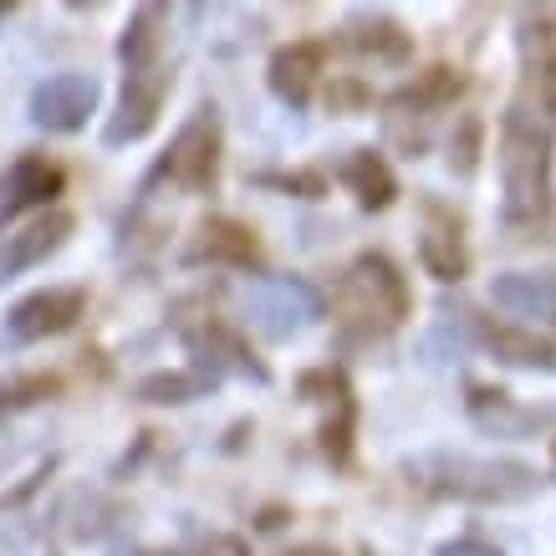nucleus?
Returning <instances> with one entry per match:
<instances>
[{
	"label": "nucleus",
	"instance_id": "20e7f679",
	"mask_svg": "<svg viewBox=\"0 0 556 556\" xmlns=\"http://www.w3.org/2000/svg\"><path fill=\"white\" fill-rule=\"evenodd\" d=\"M338 306H342V317L363 321L368 332H393L414 312V296H408L404 270L393 266L383 251H363L353 266L342 270Z\"/></svg>",
	"mask_w": 556,
	"mask_h": 556
},
{
	"label": "nucleus",
	"instance_id": "f03ea898",
	"mask_svg": "<svg viewBox=\"0 0 556 556\" xmlns=\"http://www.w3.org/2000/svg\"><path fill=\"white\" fill-rule=\"evenodd\" d=\"M408 485L429 490L439 501H470V506H516L536 495V470L521 459L495 455H419L404 465Z\"/></svg>",
	"mask_w": 556,
	"mask_h": 556
},
{
	"label": "nucleus",
	"instance_id": "473e14b6",
	"mask_svg": "<svg viewBox=\"0 0 556 556\" xmlns=\"http://www.w3.org/2000/svg\"><path fill=\"white\" fill-rule=\"evenodd\" d=\"M128 556H179V552H159V546H149V552H128Z\"/></svg>",
	"mask_w": 556,
	"mask_h": 556
},
{
	"label": "nucleus",
	"instance_id": "f3484780",
	"mask_svg": "<svg viewBox=\"0 0 556 556\" xmlns=\"http://www.w3.org/2000/svg\"><path fill=\"white\" fill-rule=\"evenodd\" d=\"M338 179L353 189L357 210H388L399 200V179H393V169H388V159L378 149H353L342 159Z\"/></svg>",
	"mask_w": 556,
	"mask_h": 556
},
{
	"label": "nucleus",
	"instance_id": "6ab92c4d",
	"mask_svg": "<svg viewBox=\"0 0 556 556\" xmlns=\"http://www.w3.org/2000/svg\"><path fill=\"white\" fill-rule=\"evenodd\" d=\"M480 342H485L501 363H510V368L556 372V342H546L541 332H531V327H490V321H480Z\"/></svg>",
	"mask_w": 556,
	"mask_h": 556
},
{
	"label": "nucleus",
	"instance_id": "ddd939ff",
	"mask_svg": "<svg viewBox=\"0 0 556 556\" xmlns=\"http://www.w3.org/2000/svg\"><path fill=\"white\" fill-rule=\"evenodd\" d=\"M321 67H327V41H287V47L270 51L266 87L276 92V102L306 108L312 92H317V83H321Z\"/></svg>",
	"mask_w": 556,
	"mask_h": 556
},
{
	"label": "nucleus",
	"instance_id": "dca6fc26",
	"mask_svg": "<svg viewBox=\"0 0 556 556\" xmlns=\"http://www.w3.org/2000/svg\"><path fill=\"white\" fill-rule=\"evenodd\" d=\"M465 408H470V419L480 424V429H490V434H526V429H541V424L556 419V414L521 408L506 388H490V383H470V388H465Z\"/></svg>",
	"mask_w": 556,
	"mask_h": 556
},
{
	"label": "nucleus",
	"instance_id": "bb28decb",
	"mask_svg": "<svg viewBox=\"0 0 556 556\" xmlns=\"http://www.w3.org/2000/svg\"><path fill=\"white\" fill-rule=\"evenodd\" d=\"M255 185L281 189V194H296V200H321L327 194V179L317 169H291V174H255Z\"/></svg>",
	"mask_w": 556,
	"mask_h": 556
},
{
	"label": "nucleus",
	"instance_id": "f8f14e48",
	"mask_svg": "<svg viewBox=\"0 0 556 556\" xmlns=\"http://www.w3.org/2000/svg\"><path fill=\"white\" fill-rule=\"evenodd\" d=\"M185 266H236V270H251L261 261V240H255L251 225H240L230 215H210L200 219V230L189 236Z\"/></svg>",
	"mask_w": 556,
	"mask_h": 556
},
{
	"label": "nucleus",
	"instance_id": "aec40b11",
	"mask_svg": "<svg viewBox=\"0 0 556 556\" xmlns=\"http://www.w3.org/2000/svg\"><path fill=\"white\" fill-rule=\"evenodd\" d=\"M419 261L439 287H459L470 276V251L459 240V225H429L419 236Z\"/></svg>",
	"mask_w": 556,
	"mask_h": 556
},
{
	"label": "nucleus",
	"instance_id": "2f4dec72",
	"mask_svg": "<svg viewBox=\"0 0 556 556\" xmlns=\"http://www.w3.org/2000/svg\"><path fill=\"white\" fill-rule=\"evenodd\" d=\"M287 556H338V552H332V546H291Z\"/></svg>",
	"mask_w": 556,
	"mask_h": 556
},
{
	"label": "nucleus",
	"instance_id": "b1692460",
	"mask_svg": "<svg viewBox=\"0 0 556 556\" xmlns=\"http://www.w3.org/2000/svg\"><path fill=\"white\" fill-rule=\"evenodd\" d=\"M353 429H357V404L353 399H348V404H332V419L317 429L321 455L332 459V465H348V459H353Z\"/></svg>",
	"mask_w": 556,
	"mask_h": 556
},
{
	"label": "nucleus",
	"instance_id": "f704fd0d",
	"mask_svg": "<svg viewBox=\"0 0 556 556\" xmlns=\"http://www.w3.org/2000/svg\"><path fill=\"white\" fill-rule=\"evenodd\" d=\"M552 459H556V450H552Z\"/></svg>",
	"mask_w": 556,
	"mask_h": 556
},
{
	"label": "nucleus",
	"instance_id": "f257e3e1",
	"mask_svg": "<svg viewBox=\"0 0 556 556\" xmlns=\"http://www.w3.org/2000/svg\"><path fill=\"white\" fill-rule=\"evenodd\" d=\"M552 143L556 123L510 102L501 118V219L510 230H541L552 219Z\"/></svg>",
	"mask_w": 556,
	"mask_h": 556
},
{
	"label": "nucleus",
	"instance_id": "2eb2a0df",
	"mask_svg": "<svg viewBox=\"0 0 556 556\" xmlns=\"http://www.w3.org/2000/svg\"><path fill=\"white\" fill-rule=\"evenodd\" d=\"M490 302L501 306L506 317L556 321V276H541V270H506V276L490 281Z\"/></svg>",
	"mask_w": 556,
	"mask_h": 556
},
{
	"label": "nucleus",
	"instance_id": "4468645a",
	"mask_svg": "<svg viewBox=\"0 0 556 556\" xmlns=\"http://www.w3.org/2000/svg\"><path fill=\"white\" fill-rule=\"evenodd\" d=\"M342 41H348L353 56L378 62V67H408V62H414V36L388 16V11H368V5L353 11V16L342 21Z\"/></svg>",
	"mask_w": 556,
	"mask_h": 556
},
{
	"label": "nucleus",
	"instance_id": "c756f323",
	"mask_svg": "<svg viewBox=\"0 0 556 556\" xmlns=\"http://www.w3.org/2000/svg\"><path fill=\"white\" fill-rule=\"evenodd\" d=\"M434 556H506V552H501V546H490L485 536H459V541L434 546Z\"/></svg>",
	"mask_w": 556,
	"mask_h": 556
},
{
	"label": "nucleus",
	"instance_id": "39448f33",
	"mask_svg": "<svg viewBox=\"0 0 556 556\" xmlns=\"http://www.w3.org/2000/svg\"><path fill=\"white\" fill-rule=\"evenodd\" d=\"M219 159H225V134H219V118L215 108H194L174 143L164 149V159L153 164V174L143 179V189L153 185H174L185 194H215L219 185Z\"/></svg>",
	"mask_w": 556,
	"mask_h": 556
},
{
	"label": "nucleus",
	"instance_id": "72a5a7b5",
	"mask_svg": "<svg viewBox=\"0 0 556 556\" xmlns=\"http://www.w3.org/2000/svg\"><path fill=\"white\" fill-rule=\"evenodd\" d=\"M5 16H11V5H0V26H5Z\"/></svg>",
	"mask_w": 556,
	"mask_h": 556
},
{
	"label": "nucleus",
	"instance_id": "7c9ffc66",
	"mask_svg": "<svg viewBox=\"0 0 556 556\" xmlns=\"http://www.w3.org/2000/svg\"><path fill=\"white\" fill-rule=\"evenodd\" d=\"M255 526H261V531H281V526H287V510H281V506H266Z\"/></svg>",
	"mask_w": 556,
	"mask_h": 556
},
{
	"label": "nucleus",
	"instance_id": "a211bd4d",
	"mask_svg": "<svg viewBox=\"0 0 556 556\" xmlns=\"http://www.w3.org/2000/svg\"><path fill=\"white\" fill-rule=\"evenodd\" d=\"M465 92V72L459 67H424V72H414L399 92H388V108L393 113H404V108H414L419 118H429V113H439V108H450V102Z\"/></svg>",
	"mask_w": 556,
	"mask_h": 556
},
{
	"label": "nucleus",
	"instance_id": "5701e85b",
	"mask_svg": "<svg viewBox=\"0 0 556 556\" xmlns=\"http://www.w3.org/2000/svg\"><path fill=\"white\" fill-rule=\"evenodd\" d=\"M56 393H62V378H56V372H16V378H0V419L26 414V408L47 404Z\"/></svg>",
	"mask_w": 556,
	"mask_h": 556
},
{
	"label": "nucleus",
	"instance_id": "9b49d317",
	"mask_svg": "<svg viewBox=\"0 0 556 556\" xmlns=\"http://www.w3.org/2000/svg\"><path fill=\"white\" fill-rule=\"evenodd\" d=\"M72 230H77V215H72V210H51V215L21 225L11 236H0V287L16 281L21 270L41 266L47 255H56L72 240Z\"/></svg>",
	"mask_w": 556,
	"mask_h": 556
},
{
	"label": "nucleus",
	"instance_id": "412c9836",
	"mask_svg": "<svg viewBox=\"0 0 556 556\" xmlns=\"http://www.w3.org/2000/svg\"><path fill=\"white\" fill-rule=\"evenodd\" d=\"M159 51H164V11L159 5H138L118 36V62L128 72H149L159 67Z\"/></svg>",
	"mask_w": 556,
	"mask_h": 556
},
{
	"label": "nucleus",
	"instance_id": "0eeeda50",
	"mask_svg": "<svg viewBox=\"0 0 556 556\" xmlns=\"http://www.w3.org/2000/svg\"><path fill=\"white\" fill-rule=\"evenodd\" d=\"M102 102V83L87 77V72H51L31 87V102L26 113L41 134H83L87 118L98 113Z\"/></svg>",
	"mask_w": 556,
	"mask_h": 556
},
{
	"label": "nucleus",
	"instance_id": "7ed1b4c3",
	"mask_svg": "<svg viewBox=\"0 0 556 556\" xmlns=\"http://www.w3.org/2000/svg\"><path fill=\"white\" fill-rule=\"evenodd\" d=\"M245 327L266 342H291L306 327H317L327 317V296H321L306 276H255L245 281Z\"/></svg>",
	"mask_w": 556,
	"mask_h": 556
},
{
	"label": "nucleus",
	"instance_id": "4be33fe9",
	"mask_svg": "<svg viewBox=\"0 0 556 556\" xmlns=\"http://www.w3.org/2000/svg\"><path fill=\"white\" fill-rule=\"evenodd\" d=\"M215 383H204L194 368H159V372H143L134 383V399L138 404H159V408H179V404H194L200 393H210Z\"/></svg>",
	"mask_w": 556,
	"mask_h": 556
},
{
	"label": "nucleus",
	"instance_id": "cd10ccee",
	"mask_svg": "<svg viewBox=\"0 0 556 556\" xmlns=\"http://www.w3.org/2000/svg\"><path fill=\"white\" fill-rule=\"evenodd\" d=\"M327 102H332V113H363V108H372V92L357 77H332Z\"/></svg>",
	"mask_w": 556,
	"mask_h": 556
},
{
	"label": "nucleus",
	"instance_id": "a878e982",
	"mask_svg": "<svg viewBox=\"0 0 556 556\" xmlns=\"http://www.w3.org/2000/svg\"><path fill=\"white\" fill-rule=\"evenodd\" d=\"M480 143H485V123L480 118H459L455 123V138H450V174L470 179L480 169Z\"/></svg>",
	"mask_w": 556,
	"mask_h": 556
},
{
	"label": "nucleus",
	"instance_id": "9d476101",
	"mask_svg": "<svg viewBox=\"0 0 556 556\" xmlns=\"http://www.w3.org/2000/svg\"><path fill=\"white\" fill-rule=\"evenodd\" d=\"M62 189H67V174L56 169L51 159L41 153H21L11 169L0 174V225H11L21 219L26 210H47L62 200Z\"/></svg>",
	"mask_w": 556,
	"mask_h": 556
},
{
	"label": "nucleus",
	"instance_id": "6e6552de",
	"mask_svg": "<svg viewBox=\"0 0 556 556\" xmlns=\"http://www.w3.org/2000/svg\"><path fill=\"white\" fill-rule=\"evenodd\" d=\"M174 72L149 67V72H123V92H118V113L102 123V149H128L138 138H149L159 128V113L169 102Z\"/></svg>",
	"mask_w": 556,
	"mask_h": 556
},
{
	"label": "nucleus",
	"instance_id": "393cba45",
	"mask_svg": "<svg viewBox=\"0 0 556 556\" xmlns=\"http://www.w3.org/2000/svg\"><path fill=\"white\" fill-rule=\"evenodd\" d=\"M296 393H302L306 404H348L353 399V388H348V372L342 368H306L302 378H296Z\"/></svg>",
	"mask_w": 556,
	"mask_h": 556
},
{
	"label": "nucleus",
	"instance_id": "c85d7f7f",
	"mask_svg": "<svg viewBox=\"0 0 556 556\" xmlns=\"http://www.w3.org/2000/svg\"><path fill=\"white\" fill-rule=\"evenodd\" d=\"M200 556H251V546H245V536H230V531H210V536L200 541Z\"/></svg>",
	"mask_w": 556,
	"mask_h": 556
},
{
	"label": "nucleus",
	"instance_id": "1a4fd4ad",
	"mask_svg": "<svg viewBox=\"0 0 556 556\" xmlns=\"http://www.w3.org/2000/svg\"><path fill=\"white\" fill-rule=\"evenodd\" d=\"M87 312V287H47L21 296L11 312H5V342L11 348H31V342L62 338L77 327V317Z\"/></svg>",
	"mask_w": 556,
	"mask_h": 556
},
{
	"label": "nucleus",
	"instance_id": "423d86ee",
	"mask_svg": "<svg viewBox=\"0 0 556 556\" xmlns=\"http://www.w3.org/2000/svg\"><path fill=\"white\" fill-rule=\"evenodd\" d=\"M185 353L204 383H219V378H251L261 388L270 383V368L251 353L245 332L225 317H200L194 327H185Z\"/></svg>",
	"mask_w": 556,
	"mask_h": 556
}]
</instances>
